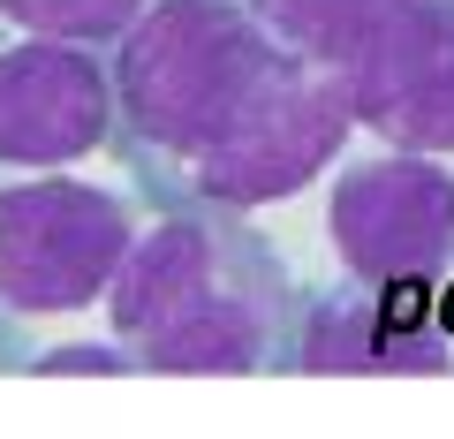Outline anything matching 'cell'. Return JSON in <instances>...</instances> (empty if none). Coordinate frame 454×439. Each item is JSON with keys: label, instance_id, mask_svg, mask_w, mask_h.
I'll return each instance as SVG.
<instances>
[{"label": "cell", "instance_id": "cell-8", "mask_svg": "<svg viewBox=\"0 0 454 439\" xmlns=\"http://www.w3.org/2000/svg\"><path fill=\"white\" fill-rule=\"evenodd\" d=\"M303 372L333 379V372H387V379H439L454 372V349L447 333L417 325L409 310H387V303H325L318 318L303 325Z\"/></svg>", "mask_w": 454, "mask_h": 439}, {"label": "cell", "instance_id": "cell-1", "mask_svg": "<svg viewBox=\"0 0 454 439\" xmlns=\"http://www.w3.org/2000/svg\"><path fill=\"white\" fill-rule=\"evenodd\" d=\"M280 61L273 31L227 0H152L114 53V114L152 152L197 160Z\"/></svg>", "mask_w": 454, "mask_h": 439}, {"label": "cell", "instance_id": "cell-5", "mask_svg": "<svg viewBox=\"0 0 454 439\" xmlns=\"http://www.w3.org/2000/svg\"><path fill=\"white\" fill-rule=\"evenodd\" d=\"M325 243L364 288H432L454 273V175L439 152H387L333 182Z\"/></svg>", "mask_w": 454, "mask_h": 439}, {"label": "cell", "instance_id": "cell-2", "mask_svg": "<svg viewBox=\"0 0 454 439\" xmlns=\"http://www.w3.org/2000/svg\"><path fill=\"white\" fill-rule=\"evenodd\" d=\"M106 318L145 372L182 379L258 372L273 341L258 295L235 280V258L205 220H160L152 235H137L106 288Z\"/></svg>", "mask_w": 454, "mask_h": 439}, {"label": "cell", "instance_id": "cell-9", "mask_svg": "<svg viewBox=\"0 0 454 439\" xmlns=\"http://www.w3.org/2000/svg\"><path fill=\"white\" fill-rule=\"evenodd\" d=\"M409 0H250V16L273 31L280 53H303V61L348 68Z\"/></svg>", "mask_w": 454, "mask_h": 439}, {"label": "cell", "instance_id": "cell-7", "mask_svg": "<svg viewBox=\"0 0 454 439\" xmlns=\"http://www.w3.org/2000/svg\"><path fill=\"white\" fill-rule=\"evenodd\" d=\"M114 129L106 61L76 38H23L0 53V167H68Z\"/></svg>", "mask_w": 454, "mask_h": 439}, {"label": "cell", "instance_id": "cell-10", "mask_svg": "<svg viewBox=\"0 0 454 439\" xmlns=\"http://www.w3.org/2000/svg\"><path fill=\"white\" fill-rule=\"evenodd\" d=\"M0 16L23 23L31 38H76V46H106V38H121L137 16H145V0H0Z\"/></svg>", "mask_w": 454, "mask_h": 439}, {"label": "cell", "instance_id": "cell-11", "mask_svg": "<svg viewBox=\"0 0 454 439\" xmlns=\"http://www.w3.org/2000/svg\"><path fill=\"white\" fill-rule=\"evenodd\" d=\"M121 349H98V341H83V349H61V357H46L38 372H121Z\"/></svg>", "mask_w": 454, "mask_h": 439}, {"label": "cell", "instance_id": "cell-6", "mask_svg": "<svg viewBox=\"0 0 454 439\" xmlns=\"http://www.w3.org/2000/svg\"><path fill=\"white\" fill-rule=\"evenodd\" d=\"M340 76L356 122L394 152H454V0H409Z\"/></svg>", "mask_w": 454, "mask_h": 439}, {"label": "cell", "instance_id": "cell-4", "mask_svg": "<svg viewBox=\"0 0 454 439\" xmlns=\"http://www.w3.org/2000/svg\"><path fill=\"white\" fill-rule=\"evenodd\" d=\"M129 243H137L129 205L98 182H68V175L8 182L0 190V303L23 318L106 303Z\"/></svg>", "mask_w": 454, "mask_h": 439}, {"label": "cell", "instance_id": "cell-3", "mask_svg": "<svg viewBox=\"0 0 454 439\" xmlns=\"http://www.w3.org/2000/svg\"><path fill=\"white\" fill-rule=\"evenodd\" d=\"M356 129V106H348V76L303 53H280L265 68V83L243 98V114L227 122L205 152H197V197L227 212H258L280 197L310 190L325 167L340 160Z\"/></svg>", "mask_w": 454, "mask_h": 439}]
</instances>
